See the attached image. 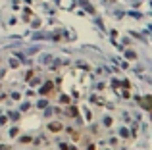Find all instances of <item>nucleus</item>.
<instances>
[{
    "label": "nucleus",
    "mask_w": 152,
    "mask_h": 150,
    "mask_svg": "<svg viewBox=\"0 0 152 150\" xmlns=\"http://www.w3.org/2000/svg\"><path fill=\"white\" fill-rule=\"evenodd\" d=\"M48 131L50 133H60V131H64V125H62L60 121H50L48 123Z\"/></svg>",
    "instance_id": "nucleus-1"
},
{
    "label": "nucleus",
    "mask_w": 152,
    "mask_h": 150,
    "mask_svg": "<svg viewBox=\"0 0 152 150\" xmlns=\"http://www.w3.org/2000/svg\"><path fill=\"white\" fill-rule=\"evenodd\" d=\"M52 89H54V83H46V85H42L41 94H42V96H44V94H50V92H52Z\"/></svg>",
    "instance_id": "nucleus-2"
},
{
    "label": "nucleus",
    "mask_w": 152,
    "mask_h": 150,
    "mask_svg": "<svg viewBox=\"0 0 152 150\" xmlns=\"http://www.w3.org/2000/svg\"><path fill=\"white\" fill-rule=\"evenodd\" d=\"M77 114H79V112H77L75 106H69V108H68V115H69V118H77Z\"/></svg>",
    "instance_id": "nucleus-3"
},
{
    "label": "nucleus",
    "mask_w": 152,
    "mask_h": 150,
    "mask_svg": "<svg viewBox=\"0 0 152 150\" xmlns=\"http://www.w3.org/2000/svg\"><path fill=\"white\" fill-rule=\"evenodd\" d=\"M19 142H31V137H27V135H23L21 139H19Z\"/></svg>",
    "instance_id": "nucleus-4"
},
{
    "label": "nucleus",
    "mask_w": 152,
    "mask_h": 150,
    "mask_svg": "<svg viewBox=\"0 0 152 150\" xmlns=\"http://www.w3.org/2000/svg\"><path fill=\"white\" fill-rule=\"evenodd\" d=\"M10 65H12V68H18V65H19V62H18V60H14V58H12V60H10Z\"/></svg>",
    "instance_id": "nucleus-5"
},
{
    "label": "nucleus",
    "mask_w": 152,
    "mask_h": 150,
    "mask_svg": "<svg viewBox=\"0 0 152 150\" xmlns=\"http://www.w3.org/2000/svg\"><path fill=\"white\" fill-rule=\"evenodd\" d=\"M18 133H19V131H18L15 127H14V129H10V137H18Z\"/></svg>",
    "instance_id": "nucleus-6"
},
{
    "label": "nucleus",
    "mask_w": 152,
    "mask_h": 150,
    "mask_svg": "<svg viewBox=\"0 0 152 150\" xmlns=\"http://www.w3.org/2000/svg\"><path fill=\"white\" fill-rule=\"evenodd\" d=\"M104 125H106V127H110V125H112V118H104Z\"/></svg>",
    "instance_id": "nucleus-7"
},
{
    "label": "nucleus",
    "mask_w": 152,
    "mask_h": 150,
    "mask_svg": "<svg viewBox=\"0 0 152 150\" xmlns=\"http://www.w3.org/2000/svg\"><path fill=\"white\" fill-rule=\"evenodd\" d=\"M87 150H96V146H94V142H89V144H87Z\"/></svg>",
    "instance_id": "nucleus-8"
},
{
    "label": "nucleus",
    "mask_w": 152,
    "mask_h": 150,
    "mask_svg": "<svg viewBox=\"0 0 152 150\" xmlns=\"http://www.w3.org/2000/svg\"><path fill=\"white\" fill-rule=\"evenodd\" d=\"M60 102H62V104H68V102H69V98H68V96H62V98H60Z\"/></svg>",
    "instance_id": "nucleus-9"
},
{
    "label": "nucleus",
    "mask_w": 152,
    "mask_h": 150,
    "mask_svg": "<svg viewBox=\"0 0 152 150\" xmlns=\"http://www.w3.org/2000/svg\"><path fill=\"white\" fill-rule=\"evenodd\" d=\"M120 135H121V137H129V133H127V129H121Z\"/></svg>",
    "instance_id": "nucleus-10"
},
{
    "label": "nucleus",
    "mask_w": 152,
    "mask_h": 150,
    "mask_svg": "<svg viewBox=\"0 0 152 150\" xmlns=\"http://www.w3.org/2000/svg\"><path fill=\"white\" fill-rule=\"evenodd\" d=\"M60 148H62V150H69V148H68V144H60Z\"/></svg>",
    "instance_id": "nucleus-11"
}]
</instances>
